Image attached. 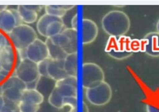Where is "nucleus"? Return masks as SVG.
I'll list each match as a JSON object with an SVG mask.
<instances>
[{"label": "nucleus", "mask_w": 159, "mask_h": 112, "mask_svg": "<svg viewBox=\"0 0 159 112\" xmlns=\"http://www.w3.org/2000/svg\"><path fill=\"white\" fill-rule=\"evenodd\" d=\"M101 23L106 33L116 38L125 35L131 27V21L128 14L119 10H111L105 14Z\"/></svg>", "instance_id": "1"}, {"label": "nucleus", "mask_w": 159, "mask_h": 112, "mask_svg": "<svg viewBox=\"0 0 159 112\" xmlns=\"http://www.w3.org/2000/svg\"><path fill=\"white\" fill-rule=\"evenodd\" d=\"M68 97H78V77L68 76L55 82L48 98L53 107L63 109V101Z\"/></svg>", "instance_id": "2"}, {"label": "nucleus", "mask_w": 159, "mask_h": 112, "mask_svg": "<svg viewBox=\"0 0 159 112\" xmlns=\"http://www.w3.org/2000/svg\"><path fill=\"white\" fill-rule=\"evenodd\" d=\"M7 35L12 46L17 51L26 49L38 38L35 30L24 23L16 26Z\"/></svg>", "instance_id": "3"}, {"label": "nucleus", "mask_w": 159, "mask_h": 112, "mask_svg": "<svg viewBox=\"0 0 159 112\" xmlns=\"http://www.w3.org/2000/svg\"><path fill=\"white\" fill-rule=\"evenodd\" d=\"M27 89L26 84L17 76L7 77L0 85L1 95L5 101L19 104L23 91Z\"/></svg>", "instance_id": "4"}, {"label": "nucleus", "mask_w": 159, "mask_h": 112, "mask_svg": "<svg viewBox=\"0 0 159 112\" xmlns=\"http://www.w3.org/2000/svg\"><path fill=\"white\" fill-rule=\"evenodd\" d=\"M85 97L89 102L95 106H103L110 102L112 97V89L106 81L86 89Z\"/></svg>", "instance_id": "5"}, {"label": "nucleus", "mask_w": 159, "mask_h": 112, "mask_svg": "<svg viewBox=\"0 0 159 112\" xmlns=\"http://www.w3.org/2000/svg\"><path fill=\"white\" fill-rule=\"evenodd\" d=\"M82 85L85 89L93 87L105 81L103 69L93 62H85L82 66Z\"/></svg>", "instance_id": "6"}, {"label": "nucleus", "mask_w": 159, "mask_h": 112, "mask_svg": "<svg viewBox=\"0 0 159 112\" xmlns=\"http://www.w3.org/2000/svg\"><path fill=\"white\" fill-rule=\"evenodd\" d=\"M55 44L61 47L67 54L78 52V30L66 28L60 34L48 38Z\"/></svg>", "instance_id": "7"}, {"label": "nucleus", "mask_w": 159, "mask_h": 112, "mask_svg": "<svg viewBox=\"0 0 159 112\" xmlns=\"http://www.w3.org/2000/svg\"><path fill=\"white\" fill-rule=\"evenodd\" d=\"M15 75L26 85L37 81L40 77L37 64L28 59L20 61L15 69Z\"/></svg>", "instance_id": "8"}, {"label": "nucleus", "mask_w": 159, "mask_h": 112, "mask_svg": "<svg viewBox=\"0 0 159 112\" xmlns=\"http://www.w3.org/2000/svg\"><path fill=\"white\" fill-rule=\"evenodd\" d=\"M17 9H7L0 12V30L8 34L16 26L22 24Z\"/></svg>", "instance_id": "9"}, {"label": "nucleus", "mask_w": 159, "mask_h": 112, "mask_svg": "<svg viewBox=\"0 0 159 112\" xmlns=\"http://www.w3.org/2000/svg\"><path fill=\"white\" fill-rule=\"evenodd\" d=\"M26 51L27 59L36 64L49 58L47 46L45 42L39 38L30 44L26 48Z\"/></svg>", "instance_id": "10"}, {"label": "nucleus", "mask_w": 159, "mask_h": 112, "mask_svg": "<svg viewBox=\"0 0 159 112\" xmlns=\"http://www.w3.org/2000/svg\"><path fill=\"white\" fill-rule=\"evenodd\" d=\"M98 28L96 23L89 19H83L82 20V42L83 44L93 43L97 38Z\"/></svg>", "instance_id": "11"}, {"label": "nucleus", "mask_w": 159, "mask_h": 112, "mask_svg": "<svg viewBox=\"0 0 159 112\" xmlns=\"http://www.w3.org/2000/svg\"><path fill=\"white\" fill-rule=\"evenodd\" d=\"M64 60L50 59L48 65V75L55 82L68 77L64 68Z\"/></svg>", "instance_id": "12"}, {"label": "nucleus", "mask_w": 159, "mask_h": 112, "mask_svg": "<svg viewBox=\"0 0 159 112\" xmlns=\"http://www.w3.org/2000/svg\"><path fill=\"white\" fill-rule=\"evenodd\" d=\"M15 62V53L13 46L8 44L0 51V67L1 68L10 73L13 68Z\"/></svg>", "instance_id": "13"}, {"label": "nucleus", "mask_w": 159, "mask_h": 112, "mask_svg": "<svg viewBox=\"0 0 159 112\" xmlns=\"http://www.w3.org/2000/svg\"><path fill=\"white\" fill-rule=\"evenodd\" d=\"M20 101L40 106L44 101V96L36 89H26L22 93Z\"/></svg>", "instance_id": "14"}, {"label": "nucleus", "mask_w": 159, "mask_h": 112, "mask_svg": "<svg viewBox=\"0 0 159 112\" xmlns=\"http://www.w3.org/2000/svg\"><path fill=\"white\" fill-rule=\"evenodd\" d=\"M144 37L147 38L148 42L145 53L151 57H159V33L157 31L150 32Z\"/></svg>", "instance_id": "15"}, {"label": "nucleus", "mask_w": 159, "mask_h": 112, "mask_svg": "<svg viewBox=\"0 0 159 112\" xmlns=\"http://www.w3.org/2000/svg\"><path fill=\"white\" fill-rule=\"evenodd\" d=\"M78 52L68 54L64 60V68L68 76L78 75Z\"/></svg>", "instance_id": "16"}, {"label": "nucleus", "mask_w": 159, "mask_h": 112, "mask_svg": "<svg viewBox=\"0 0 159 112\" xmlns=\"http://www.w3.org/2000/svg\"><path fill=\"white\" fill-rule=\"evenodd\" d=\"M48 48L49 58L57 60H64L67 56V54L59 46L54 44L50 38H47L45 41Z\"/></svg>", "instance_id": "17"}, {"label": "nucleus", "mask_w": 159, "mask_h": 112, "mask_svg": "<svg viewBox=\"0 0 159 112\" xmlns=\"http://www.w3.org/2000/svg\"><path fill=\"white\" fill-rule=\"evenodd\" d=\"M23 23L31 24L35 22L38 19V13L27 9L25 5H19L17 8Z\"/></svg>", "instance_id": "18"}, {"label": "nucleus", "mask_w": 159, "mask_h": 112, "mask_svg": "<svg viewBox=\"0 0 159 112\" xmlns=\"http://www.w3.org/2000/svg\"><path fill=\"white\" fill-rule=\"evenodd\" d=\"M66 27L63 19H58L52 22L47 28L46 38H52L61 33Z\"/></svg>", "instance_id": "19"}, {"label": "nucleus", "mask_w": 159, "mask_h": 112, "mask_svg": "<svg viewBox=\"0 0 159 112\" xmlns=\"http://www.w3.org/2000/svg\"><path fill=\"white\" fill-rule=\"evenodd\" d=\"M58 19V17H55L53 16H51L47 14H45L43 15H42L37 22V30L39 32V33L44 37H46V30L48 25L53 21L57 20Z\"/></svg>", "instance_id": "20"}, {"label": "nucleus", "mask_w": 159, "mask_h": 112, "mask_svg": "<svg viewBox=\"0 0 159 112\" xmlns=\"http://www.w3.org/2000/svg\"><path fill=\"white\" fill-rule=\"evenodd\" d=\"M44 7L45 14L55 17L62 19L66 14V12L59 8L58 5H47Z\"/></svg>", "instance_id": "21"}, {"label": "nucleus", "mask_w": 159, "mask_h": 112, "mask_svg": "<svg viewBox=\"0 0 159 112\" xmlns=\"http://www.w3.org/2000/svg\"><path fill=\"white\" fill-rule=\"evenodd\" d=\"M131 41V38L129 36H128L126 35H123L118 37V43L120 51L132 52L130 49Z\"/></svg>", "instance_id": "22"}, {"label": "nucleus", "mask_w": 159, "mask_h": 112, "mask_svg": "<svg viewBox=\"0 0 159 112\" xmlns=\"http://www.w3.org/2000/svg\"><path fill=\"white\" fill-rule=\"evenodd\" d=\"M113 51V52H119V46L118 43V38L113 36H110L105 48V52L107 54Z\"/></svg>", "instance_id": "23"}, {"label": "nucleus", "mask_w": 159, "mask_h": 112, "mask_svg": "<svg viewBox=\"0 0 159 112\" xmlns=\"http://www.w3.org/2000/svg\"><path fill=\"white\" fill-rule=\"evenodd\" d=\"M147 112H159V93L146 104Z\"/></svg>", "instance_id": "24"}, {"label": "nucleus", "mask_w": 159, "mask_h": 112, "mask_svg": "<svg viewBox=\"0 0 159 112\" xmlns=\"http://www.w3.org/2000/svg\"><path fill=\"white\" fill-rule=\"evenodd\" d=\"M18 106L20 112H37L40 107V106L34 105L22 101L19 102Z\"/></svg>", "instance_id": "25"}, {"label": "nucleus", "mask_w": 159, "mask_h": 112, "mask_svg": "<svg viewBox=\"0 0 159 112\" xmlns=\"http://www.w3.org/2000/svg\"><path fill=\"white\" fill-rule=\"evenodd\" d=\"M50 58H48L39 64H37L38 70L40 77H48V65L50 61Z\"/></svg>", "instance_id": "26"}, {"label": "nucleus", "mask_w": 159, "mask_h": 112, "mask_svg": "<svg viewBox=\"0 0 159 112\" xmlns=\"http://www.w3.org/2000/svg\"><path fill=\"white\" fill-rule=\"evenodd\" d=\"M5 101V100H4ZM1 112H20L17 104L12 102L5 101L3 109Z\"/></svg>", "instance_id": "27"}, {"label": "nucleus", "mask_w": 159, "mask_h": 112, "mask_svg": "<svg viewBox=\"0 0 159 112\" xmlns=\"http://www.w3.org/2000/svg\"><path fill=\"white\" fill-rule=\"evenodd\" d=\"M133 53V52H113L111 51L109 53H108V56L113 59H117V60H123L125 59H127L132 56Z\"/></svg>", "instance_id": "28"}, {"label": "nucleus", "mask_w": 159, "mask_h": 112, "mask_svg": "<svg viewBox=\"0 0 159 112\" xmlns=\"http://www.w3.org/2000/svg\"><path fill=\"white\" fill-rule=\"evenodd\" d=\"M131 51L133 53H137L141 51V43L140 39L137 38L131 39L130 44Z\"/></svg>", "instance_id": "29"}, {"label": "nucleus", "mask_w": 159, "mask_h": 112, "mask_svg": "<svg viewBox=\"0 0 159 112\" xmlns=\"http://www.w3.org/2000/svg\"><path fill=\"white\" fill-rule=\"evenodd\" d=\"M9 41L6 35L0 31V51L7 45L9 44Z\"/></svg>", "instance_id": "30"}, {"label": "nucleus", "mask_w": 159, "mask_h": 112, "mask_svg": "<svg viewBox=\"0 0 159 112\" xmlns=\"http://www.w3.org/2000/svg\"><path fill=\"white\" fill-rule=\"evenodd\" d=\"M25 6L32 10V11H34V12H37L38 14L42 10V9L43 8V6H42V5H25Z\"/></svg>", "instance_id": "31"}, {"label": "nucleus", "mask_w": 159, "mask_h": 112, "mask_svg": "<svg viewBox=\"0 0 159 112\" xmlns=\"http://www.w3.org/2000/svg\"><path fill=\"white\" fill-rule=\"evenodd\" d=\"M78 14H76L71 19V28L78 30Z\"/></svg>", "instance_id": "32"}, {"label": "nucleus", "mask_w": 159, "mask_h": 112, "mask_svg": "<svg viewBox=\"0 0 159 112\" xmlns=\"http://www.w3.org/2000/svg\"><path fill=\"white\" fill-rule=\"evenodd\" d=\"M140 43H141V52H146V47L148 46V39L145 37L140 39Z\"/></svg>", "instance_id": "33"}, {"label": "nucleus", "mask_w": 159, "mask_h": 112, "mask_svg": "<svg viewBox=\"0 0 159 112\" xmlns=\"http://www.w3.org/2000/svg\"><path fill=\"white\" fill-rule=\"evenodd\" d=\"M17 54L19 56V58L20 60H22L24 59H27V51H26V49H19L17 50Z\"/></svg>", "instance_id": "34"}, {"label": "nucleus", "mask_w": 159, "mask_h": 112, "mask_svg": "<svg viewBox=\"0 0 159 112\" xmlns=\"http://www.w3.org/2000/svg\"><path fill=\"white\" fill-rule=\"evenodd\" d=\"M9 73H8L2 69L1 70V71H0V83H2L6 79V78H7Z\"/></svg>", "instance_id": "35"}, {"label": "nucleus", "mask_w": 159, "mask_h": 112, "mask_svg": "<svg viewBox=\"0 0 159 112\" xmlns=\"http://www.w3.org/2000/svg\"><path fill=\"white\" fill-rule=\"evenodd\" d=\"M58 7L61 9L67 12L68 10H70L74 8L75 5H58Z\"/></svg>", "instance_id": "36"}, {"label": "nucleus", "mask_w": 159, "mask_h": 112, "mask_svg": "<svg viewBox=\"0 0 159 112\" xmlns=\"http://www.w3.org/2000/svg\"><path fill=\"white\" fill-rule=\"evenodd\" d=\"M4 104H5L4 99L2 97V96L1 95V94H0V112H1L2 109H3Z\"/></svg>", "instance_id": "37"}, {"label": "nucleus", "mask_w": 159, "mask_h": 112, "mask_svg": "<svg viewBox=\"0 0 159 112\" xmlns=\"http://www.w3.org/2000/svg\"><path fill=\"white\" fill-rule=\"evenodd\" d=\"M82 112H89L88 106H87V105L84 102H82Z\"/></svg>", "instance_id": "38"}, {"label": "nucleus", "mask_w": 159, "mask_h": 112, "mask_svg": "<svg viewBox=\"0 0 159 112\" xmlns=\"http://www.w3.org/2000/svg\"><path fill=\"white\" fill-rule=\"evenodd\" d=\"M7 9V5H0V12Z\"/></svg>", "instance_id": "39"}, {"label": "nucleus", "mask_w": 159, "mask_h": 112, "mask_svg": "<svg viewBox=\"0 0 159 112\" xmlns=\"http://www.w3.org/2000/svg\"><path fill=\"white\" fill-rule=\"evenodd\" d=\"M68 112H78V107L70 108V110Z\"/></svg>", "instance_id": "40"}, {"label": "nucleus", "mask_w": 159, "mask_h": 112, "mask_svg": "<svg viewBox=\"0 0 159 112\" xmlns=\"http://www.w3.org/2000/svg\"><path fill=\"white\" fill-rule=\"evenodd\" d=\"M156 30H157V32L159 34V19L156 24Z\"/></svg>", "instance_id": "41"}, {"label": "nucleus", "mask_w": 159, "mask_h": 112, "mask_svg": "<svg viewBox=\"0 0 159 112\" xmlns=\"http://www.w3.org/2000/svg\"><path fill=\"white\" fill-rule=\"evenodd\" d=\"M1 67H0V71H1Z\"/></svg>", "instance_id": "42"}, {"label": "nucleus", "mask_w": 159, "mask_h": 112, "mask_svg": "<svg viewBox=\"0 0 159 112\" xmlns=\"http://www.w3.org/2000/svg\"></svg>", "instance_id": "43"}]
</instances>
